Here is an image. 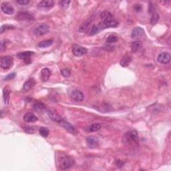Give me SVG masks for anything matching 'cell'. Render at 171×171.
<instances>
[{"instance_id": "21", "label": "cell", "mask_w": 171, "mask_h": 171, "mask_svg": "<svg viewBox=\"0 0 171 171\" xmlns=\"http://www.w3.org/2000/svg\"><path fill=\"white\" fill-rule=\"evenodd\" d=\"M36 84L35 80L33 78H30L29 80H27L26 82L24 84L23 89L25 91H29L30 90L32 89L33 86Z\"/></svg>"}, {"instance_id": "2", "label": "cell", "mask_w": 171, "mask_h": 171, "mask_svg": "<svg viewBox=\"0 0 171 171\" xmlns=\"http://www.w3.org/2000/svg\"><path fill=\"white\" fill-rule=\"evenodd\" d=\"M74 164V160L71 156H64L60 160V167L61 169L66 170L71 168Z\"/></svg>"}, {"instance_id": "13", "label": "cell", "mask_w": 171, "mask_h": 171, "mask_svg": "<svg viewBox=\"0 0 171 171\" xmlns=\"http://www.w3.org/2000/svg\"><path fill=\"white\" fill-rule=\"evenodd\" d=\"M170 54L167 52H163L160 54L158 57H157V61H158L159 63L162 64H166L170 62Z\"/></svg>"}, {"instance_id": "34", "label": "cell", "mask_w": 171, "mask_h": 171, "mask_svg": "<svg viewBox=\"0 0 171 171\" xmlns=\"http://www.w3.org/2000/svg\"><path fill=\"white\" fill-rule=\"evenodd\" d=\"M10 29H14V26H11V25H8V24L3 25V26H1V30H0V32L2 33L3 32H4L5 30H10Z\"/></svg>"}, {"instance_id": "31", "label": "cell", "mask_w": 171, "mask_h": 171, "mask_svg": "<svg viewBox=\"0 0 171 171\" xmlns=\"http://www.w3.org/2000/svg\"><path fill=\"white\" fill-rule=\"evenodd\" d=\"M100 32V30H99L98 27V26H93L92 27L91 30H90V33H89V35L90 36H94V35H96L97 33H98Z\"/></svg>"}, {"instance_id": "29", "label": "cell", "mask_w": 171, "mask_h": 171, "mask_svg": "<svg viewBox=\"0 0 171 171\" xmlns=\"http://www.w3.org/2000/svg\"><path fill=\"white\" fill-rule=\"evenodd\" d=\"M39 133H40V135L44 137V138H47L49 135L50 131L48 128H47L46 127H41L40 130H39Z\"/></svg>"}, {"instance_id": "16", "label": "cell", "mask_w": 171, "mask_h": 171, "mask_svg": "<svg viewBox=\"0 0 171 171\" xmlns=\"http://www.w3.org/2000/svg\"><path fill=\"white\" fill-rule=\"evenodd\" d=\"M46 111L47 115H48V116L50 117V118L51 119L52 121L59 123L61 120H62L61 117L57 113H56V112L52 110H47Z\"/></svg>"}, {"instance_id": "6", "label": "cell", "mask_w": 171, "mask_h": 171, "mask_svg": "<svg viewBox=\"0 0 171 171\" xmlns=\"http://www.w3.org/2000/svg\"><path fill=\"white\" fill-rule=\"evenodd\" d=\"M0 65L4 70H9L13 66V58L11 56H4L1 58Z\"/></svg>"}, {"instance_id": "20", "label": "cell", "mask_w": 171, "mask_h": 171, "mask_svg": "<svg viewBox=\"0 0 171 171\" xmlns=\"http://www.w3.org/2000/svg\"><path fill=\"white\" fill-rule=\"evenodd\" d=\"M51 76V72L48 68H43L41 70V79L43 82H47Z\"/></svg>"}, {"instance_id": "37", "label": "cell", "mask_w": 171, "mask_h": 171, "mask_svg": "<svg viewBox=\"0 0 171 171\" xmlns=\"http://www.w3.org/2000/svg\"><path fill=\"white\" fill-rule=\"evenodd\" d=\"M5 49H6V41H5V40H2L1 41L0 50H1V52H3L5 51Z\"/></svg>"}, {"instance_id": "5", "label": "cell", "mask_w": 171, "mask_h": 171, "mask_svg": "<svg viewBox=\"0 0 171 171\" xmlns=\"http://www.w3.org/2000/svg\"><path fill=\"white\" fill-rule=\"evenodd\" d=\"M98 27L99 30H103L106 28H111V27H116L118 26V22L116 19H113V20L110 21H102L100 22V24L97 25Z\"/></svg>"}, {"instance_id": "9", "label": "cell", "mask_w": 171, "mask_h": 171, "mask_svg": "<svg viewBox=\"0 0 171 171\" xmlns=\"http://www.w3.org/2000/svg\"><path fill=\"white\" fill-rule=\"evenodd\" d=\"M72 52L76 56L80 57L86 54L87 49L84 47L78 46V45H73Z\"/></svg>"}, {"instance_id": "39", "label": "cell", "mask_w": 171, "mask_h": 171, "mask_svg": "<svg viewBox=\"0 0 171 171\" xmlns=\"http://www.w3.org/2000/svg\"><path fill=\"white\" fill-rule=\"evenodd\" d=\"M134 10H135L136 12H140L142 10V7L141 5H135V6H134Z\"/></svg>"}, {"instance_id": "32", "label": "cell", "mask_w": 171, "mask_h": 171, "mask_svg": "<svg viewBox=\"0 0 171 171\" xmlns=\"http://www.w3.org/2000/svg\"><path fill=\"white\" fill-rule=\"evenodd\" d=\"M61 74L65 78H68L71 75V70L68 68H64L61 70Z\"/></svg>"}, {"instance_id": "22", "label": "cell", "mask_w": 171, "mask_h": 171, "mask_svg": "<svg viewBox=\"0 0 171 171\" xmlns=\"http://www.w3.org/2000/svg\"><path fill=\"white\" fill-rule=\"evenodd\" d=\"M24 120L26 122H35L38 120V118L32 113H26L24 116Z\"/></svg>"}, {"instance_id": "17", "label": "cell", "mask_w": 171, "mask_h": 171, "mask_svg": "<svg viewBox=\"0 0 171 171\" xmlns=\"http://www.w3.org/2000/svg\"><path fill=\"white\" fill-rule=\"evenodd\" d=\"M144 35V30L141 27H136L132 31L131 37L132 38H136Z\"/></svg>"}, {"instance_id": "33", "label": "cell", "mask_w": 171, "mask_h": 171, "mask_svg": "<svg viewBox=\"0 0 171 171\" xmlns=\"http://www.w3.org/2000/svg\"><path fill=\"white\" fill-rule=\"evenodd\" d=\"M117 41H118V38L116 37V36H114V35L109 36L107 38V40H106V41H107V42L109 44L114 43Z\"/></svg>"}, {"instance_id": "38", "label": "cell", "mask_w": 171, "mask_h": 171, "mask_svg": "<svg viewBox=\"0 0 171 171\" xmlns=\"http://www.w3.org/2000/svg\"><path fill=\"white\" fill-rule=\"evenodd\" d=\"M16 2L18 3V4L24 5H27L30 3L29 0H17Z\"/></svg>"}, {"instance_id": "14", "label": "cell", "mask_w": 171, "mask_h": 171, "mask_svg": "<svg viewBox=\"0 0 171 171\" xmlns=\"http://www.w3.org/2000/svg\"><path fill=\"white\" fill-rule=\"evenodd\" d=\"M34 54V53L30 51H27V52H24L19 53L18 54V57L21 59V60H24L26 63H30L31 61V57L32 56V55Z\"/></svg>"}, {"instance_id": "4", "label": "cell", "mask_w": 171, "mask_h": 171, "mask_svg": "<svg viewBox=\"0 0 171 171\" xmlns=\"http://www.w3.org/2000/svg\"><path fill=\"white\" fill-rule=\"evenodd\" d=\"M55 5V1L52 0H44V1H40L38 4V10L40 11H44V12H47L54 7Z\"/></svg>"}, {"instance_id": "15", "label": "cell", "mask_w": 171, "mask_h": 171, "mask_svg": "<svg viewBox=\"0 0 171 171\" xmlns=\"http://www.w3.org/2000/svg\"><path fill=\"white\" fill-rule=\"evenodd\" d=\"M92 20H93V18H90L84 22V23L80 26L79 29H78L79 32H83V33L88 32L89 30H90V25L92 24Z\"/></svg>"}, {"instance_id": "1", "label": "cell", "mask_w": 171, "mask_h": 171, "mask_svg": "<svg viewBox=\"0 0 171 171\" xmlns=\"http://www.w3.org/2000/svg\"><path fill=\"white\" fill-rule=\"evenodd\" d=\"M123 142L126 144L132 147H136L139 144V137L135 130H130L124 134L123 136Z\"/></svg>"}, {"instance_id": "35", "label": "cell", "mask_w": 171, "mask_h": 171, "mask_svg": "<svg viewBox=\"0 0 171 171\" xmlns=\"http://www.w3.org/2000/svg\"><path fill=\"white\" fill-rule=\"evenodd\" d=\"M24 130L25 132L28 134H33L35 133V128L32 127H24Z\"/></svg>"}, {"instance_id": "8", "label": "cell", "mask_w": 171, "mask_h": 171, "mask_svg": "<svg viewBox=\"0 0 171 171\" xmlns=\"http://www.w3.org/2000/svg\"><path fill=\"white\" fill-rule=\"evenodd\" d=\"M59 124L60 126H61L64 129H66V130L68 132V133H71L72 134H78V130L72 124H71L70 123H69L68 122L66 121V120H61V121L58 123Z\"/></svg>"}, {"instance_id": "19", "label": "cell", "mask_w": 171, "mask_h": 171, "mask_svg": "<svg viewBox=\"0 0 171 171\" xmlns=\"http://www.w3.org/2000/svg\"><path fill=\"white\" fill-rule=\"evenodd\" d=\"M33 109L34 110L38 112L39 113H44L45 111L46 110V106L44 104L40 102H36L34 104H33Z\"/></svg>"}, {"instance_id": "7", "label": "cell", "mask_w": 171, "mask_h": 171, "mask_svg": "<svg viewBox=\"0 0 171 171\" xmlns=\"http://www.w3.org/2000/svg\"><path fill=\"white\" fill-rule=\"evenodd\" d=\"M50 27L46 24H41L36 27L33 30V33L36 36H41L49 32Z\"/></svg>"}, {"instance_id": "28", "label": "cell", "mask_w": 171, "mask_h": 171, "mask_svg": "<svg viewBox=\"0 0 171 171\" xmlns=\"http://www.w3.org/2000/svg\"><path fill=\"white\" fill-rule=\"evenodd\" d=\"M71 1L70 0H63V1H60L59 2V6L60 7L61 10H66V9H68L70 4Z\"/></svg>"}, {"instance_id": "40", "label": "cell", "mask_w": 171, "mask_h": 171, "mask_svg": "<svg viewBox=\"0 0 171 171\" xmlns=\"http://www.w3.org/2000/svg\"><path fill=\"white\" fill-rule=\"evenodd\" d=\"M117 167H121L123 166V162L121 161H120V160H118V161H117Z\"/></svg>"}, {"instance_id": "12", "label": "cell", "mask_w": 171, "mask_h": 171, "mask_svg": "<svg viewBox=\"0 0 171 171\" xmlns=\"http://www.w3.org/2000/svg\"><path fill=\"white\" fill-rule=\"evenodd\" d=\"M1 10L3 12L7 15H12L14 13V8L8 2H3L1 5Z\"/></svg>"}, {"instance_id": "18", "label": "cell", "mask_w": 171, "mask_h": 171, "mask_svg": "<svg viewBox=\"0 0 171 171\" xmlns=\"http://www.w3.org/2000/svg\"><path fill=\"white\" fill-rule=\"evenodd\" d=\"M100 18L102 21H107L114 19L113 15L108 11H104L100 13Z\"/></svg>"}, {"instance_id": "30", "label": "cell", "mask_w": 171, "mask_h": 171, "mask_svg": "<svg viewBox=\"0 0 171 171\" xmlns=\"http://www.w3.org/2000/svg\"><path fill=\"white\" fill-rule=\"evenodd\" d=\"M158 19H159V15L158 13L156 12L153 13L150 19V24H152V26H155V24H156L157 22H158Z\"/></svg>"}, {"instance_id": "10", "label": "cell", "mask_w": 171, "mask_h": 171, "mask_svg": "<svg viewBox=\"0 0 171 171\" xmlns=\"http://www.w3.org/2000/svg\"><path fill=\"white\" fill-rule=\"evenodd\" d=\"M86 142L88 147L90 148H96L98 147L100 145L99 139L97 137L94 136H89L87 137Z\"/></svg>"}, {"instance_id": "23", "label": "cell", "mask_w": 171, "mask_h": 171, "mask_svg": "<svg viewBox=\"0 0 171 171\" xmlns=\"http://www.w3.org/2000/svg\"><path fill=\"white\" fill-rule=\"evenodd\" d=\"M142 47V42L140 41H134L131 44V50L133 53H136Z\"/></svg>"}, {"instance_id": "26", "label": "cell", "mask_w": 171, "mask_h": 171, "mask_svg": "<svg viewBox=\"0 0 171 171\" xmlns=\"http://www.w3.org/2000/svg\"><path fill=\"white\" fill-rule=\"evenodd\" d=\"M101 128V126L98 123H95V124H92L90 125L89 127L86 128V130L90 132V133H93V132H96L99 130Z\"/></svg>"}, {"instance_id": "3", "label": "cell", "mask_w": 171, "mask_h": 171, "mask_svg": "<svg viewBox=\"0 0 171 171\" xmlns=\"http://www.w3.org/2000/svg\"><path fill=\"white\" fill-rule=\"evenodd\" d=\"M69 96L71 99L75 102H82L84 98L83 92L77 88H72L70 90Z\"/></svg>"}, {"instance_id": "24", "label": "cell", "mask_w": 171, "mask_h": 171, "mask_svg": "<svg viewBox=\"0 0 171 171\" xmlns=\"http://www.w3.org/2000/svg\"><path fill=\"white\" fill-rule=\"evenodd\" d=\"M3 98H4V103L5 105H8L10 102V90H8L7 88H4V90H3Z\"/></svg>"}, {"instance_id": "36", "label": "cell", "mask_w": 171, "mask_h": 171, "mask_svg": "<svg viewBox=\"0 0 171 171\" xmlns=\"http://www.w3.org/2000/svg\"><path fill=\"white\" fill-rule=\"evenodd\" d=\"M16 73H11V74H8L6 76H5L4 78V80L5 81H9V80H13V78H14L16 77Z\"/></svg>"}, {"instance_id": "11", "label": "cell", "mask_w": 171, "mask_h": 171, "mask_svg": "<svg viewBox=\"0 0 171 171\" xmlns=\"http://www.w3.org/2000/svg\"><path fill=\"white\" fill-rule=\"evenodd\" d=\"M17 19L20 21H32L34 19V16L28 12H21L17 15Z\"/></svg>"}, {"instance_id": "27", "label": "cell", "mask_w": 171, "mask_h": 171, "mask_svg": "<svg viewBox=\"0 0 171 171\" xmlns=\"http://www.w3.org/2000/svg\"><path fill=\"white\" fill-rule=\"evenodd\" d=\"M53 43H54L53 40H44L42 41H40V42L38 44V46L39 47H40V48H45V47H48L50 46H51Z\"/></svg>"}, {"instance_id": "25", "label": "cell", "mask_w": 171, "mask_h": 171, "mask_svg": "<svg viewBox=\"0 0 171 171\" xmlns=\"http://www.w3.org/2000/svg\"><path fill=\"white\" fill-rule=\"evenodd\" d=\"M130 61H131V57L129 56H124L121 59V60H120V64L121 66L126 68V67H127L130 65Z\"/></svg>"}]
</instances>
